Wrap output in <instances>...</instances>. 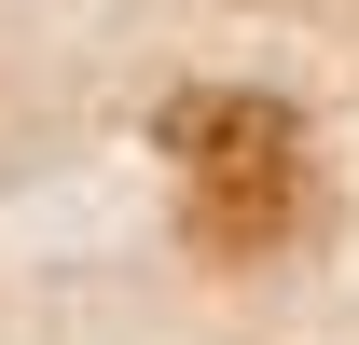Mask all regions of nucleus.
Returning <instances> with one entry per match:
<instances>
[{
  "label": "nucleus",
  "mask_w": 359,
  "mask_h": 345,
  "mask_svg": "<svg viewBox=\"0 0 359 345\" xmlns=\"http://www.w3.org/2000/svg\"><path fill=\"white\" fill-rule=\"evenodd\" d=\"M180 152V235L208 262H290L318 235V125L263 83H194L166 111Z\"/></svg>",
  "instance_id": "1"
}]
</instances>
